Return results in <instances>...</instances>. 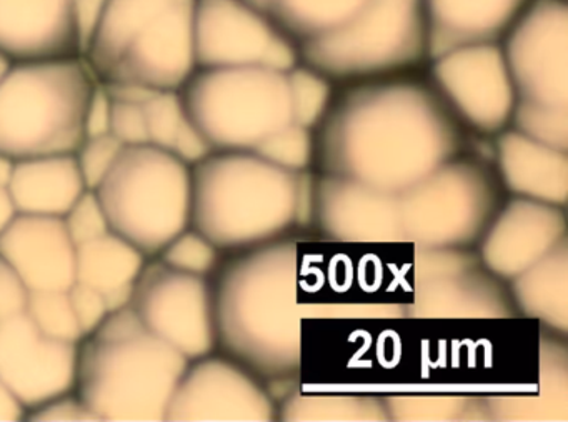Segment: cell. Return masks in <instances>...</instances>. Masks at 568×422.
Listing matches in <instances>:
<instances>
[{"mask_svg":"<svg viewBox=\"0 0 568 422\" xmlns=\"http://www.w3.org/2000/svg\"><path fill=\"white\" fill-rule=\"evenodd\" d=\"M460 124L428 74L404 72L334 92L315 149L324 174L398 194L455 158Z\"/></svg>","mask_w":568,"mask_h":422,"instance_id":"cell-1","label":"cell"},{"mask_svg":"<svg viewBox=\"0 0 568 422\" xmlns=\"http://www.w3.org/2000/svg\"><path fill=\"white\" fill-rule=\"evenodd\" d=\"M297 241L265 242L219 265L214 294L217 349L264 378L301 369Z\"/></svg>","mask_w":568,"mask_h":422,"instance_id":"cell-2","label":"cell"},{"mask_svg":"<svg viewBox=\"0 0 568 422\" xmlns=\"http://www.w3.org/2000/svg\"><path fill=\"white\" fill-rule=\"evenodd\" d=\"M187 364L125 305L79 341L74 391L98 421L161 422Z\"/></svg>","mask_w":568,"mask_h":422,"instance_id":"cell-3","label":"cell"},{"mask_svg":"<svg viewBox=\"0 0 568 422\" xmlns=\"http://www.w3.org/2000/svg\"><path fill=\"white\" fill-rule=\"evenodd\" d=\"M195 0H105L82 58L101 84L179 91L195 71Z\"/></svg>","mask_w":568,"mask_h":422,"instance_id":"cell-4","label":"cell"},{"mask_svg":"<svg viewBox=\"0 0 568 422\" xmlns=\"http://www.w3.org/2000/svg\"><path fill=\"white\" fill-rule=\"evenodd\" d=\"M295 185L254 152H212L191 168V228L221 251L271 242L294 225Z\"/></svg>","mask_w":568,"mask_h":422,"instance_id":"cell-5","label":"cell"},{"mask_svg":"<svg viewBox=\"0 0 568 422\" xmlns=\"http://www.w3.org/2000/svg\"><path fill=\"white\" fill-rule=\"evenodd\" d=\"M95 86L82 56L12 62L0 79V158L75 154Z\"/></svg>","mask_w":568,"mask_h":422,"instance_id":"cell-6","label":"cell"},{"mask_svg":"<svg viewBox=\"0 0 568 422\" xmlns=\"http://www.w3.org/2000/svg\"><path fill=\"white\" fill-rule=\"evenodd\" d=\"M511 129L568 152V0H531L500 41Z\"/></svg>","mask_w":568,"mask_h":422,"instance_id":"cell-7","label":"cell"},{"mask_svg":"<svg viewBox=\"0 0 568 422\" xmlns=\"http://www.w3.org/2000/svg\"><path fill=\"white\" fill-rule=\"evenodd\" d=\"M94 192L111 232L148 259L191 225V168L155 145L122 148Z\"/></svg>","mask_w":568,"mask_h":422,"instance_id":"cell-8","label":"cell"},{"mask_svg":"<svg viewBox=\"0 0 568 422\" xmlns=\"http://www.w3.org/2000/svg\"><path fill=\"white\" fill-rule=\"evenodd\" d=\"M179 96L214 152H252L294 122L287 72L275 69L195 68Z\"/></svg>","mask_w":568,"mask_h":422,"instance_id":"cell-9","label":"cell"},{"mask_svg":"<svg viewBox=\"0 0 568 422\" xmlns=\"http://www.w3.org/2000/svg\"><path fill=\"white\" fill-rule=\"evenodd\" d=\"M297 58L334 84L414 71L428 62L424 0H367L347 24L298 49Z\"/></svg>","mask_w":568,"mask_h":422,"instance_id":"cell-10","label":"cell"},{"mask_svg":"<svg viewBox=\"0 0 568 422\" xmlns=\"http://www.w3.org/2000/svg\"><path fill=\"white\" fill-rule=\"evenodd\" d=\"M497 184L484 165L450 161L398 192L405 244L470 248L497 209Z\"/></svg>","mask_w":568,"mask_h":422,"instance_id":"cell-11","label":"cell"},{"mask_svg":"<svg viewBox=\"0 0 568 422\" xmlns=\"http://www.w3.org/2000/svg\"><path fill=\"white\" fill-rule=\"evenodd\" d=\"M412 319H505L514 315L510 292L468 248H414Z\"/></svg>","mask_w":568,"mask_h":422,"instance_id":"cell-12","label":"cell"},{"mask_svg":"<svg viewBox=\"0 0 568 422\" xmlns=\"http://www.w3.org/2000/svg\"><path fill=\"white\" fill-rule=\"evenodd\" d=\"M129 305L152 334L189 361L217 349L214 294L209 278L184 274L159 259H148Z\"/></svg>","mask_w":568,"mask_h":422,"instance_id":"cell-13","label":"cell"},{"mask_svg":"<svg viewBox=\"0 0 568 422\" xmlns=\"http://www.w3.org/2000/svg\"><path fill=\"white\" fill-rule=\"evenodd\" d=\"M197 68H267L288 72L298 64L294 46L242 0H195Z\"/></svg>","mask_w":568,"mask_h":422,"instance_id":"cell-14","label":"cell"},{"mask_svg":"<svg viewBox=\"0 0 568 422\" xmlns=\"http://www.w3.org/2000/svg\"><path fill=\"white\" fill-rule=\"evenodd\" d=\"M428 64L432 84L462 124L484 135L510 125L515 96L500 44L455 49Z\"/></svg>","mask_w":568,"mask_h":422,"instance_id":"cell-15","label":"cell"},{"mask_svg":"<svg viewBox=\"0 0 568 422\" xmlns=\"http://www.w3.org/2000/svg\"><path fill=\"white\" fill-rule=\"evenodd\" d=\"M274 399L234 359L212 354L192 359L165 409L169 422H271Z\"/></svg>","mask_w":568,"mask_h":422,"instance_id":"cell-16","label":"cell"},{"mask_svg":"<svg viewBox=\"0 0 568 422\" xmlns=\"http://www.w3.org/2000/svg\"><path fill=\"white\" fill-rule=\"evenodd\" d=\"M78 344L42 334L24 311L0 319V381L28 412L74 391Z\"/></svg>","mask_w":568,"mask_h":422,"instance_id":"cell-17","label":"cell"},{"mask_svg":"<svg viewBox=\"0 0 568 422\" xmlns=\"http://www.w3.org/2000/svg\"><path fill=\"white\" fill-rule=\"evenodd\" d=\"M315 224L338 244H405L397 192L342 175L317 179Z\"/></svg>","mask_w":568,"mask_h":422,"instance_id":"cell-18","label":"cell"},{"mask_svg":"<svg viewBox=\"0 0 568 422\" xmlns=\"http://www.w3.org/2000/svg\"><path fill=\"white\" fill-rule=\"evenodd\" d=\"M480 239L481 264L511 281L567 239L564 208L515 198L495 212Z\"/></svg>","mask_w":568,"mask_h":422,"instance_id":"cell-19","label":"cell"},{"mask_svg":"<svg viewBox=\"0 0 568 422\" xmlns=\"http://www.w3.org/2000/svg\"><path fill=\"white\" fill-rule=\"evenodd\" d=\"M75 251L61 218L16 214L0 234V258L28 292L68 291L75 282Z\"/></svg>","mask_w":568,"mask_h":422,"instance_id":"cell-20","label":"cell"},{"mask_svg":"<svg viewBox=\"0 0 568 422\" xmlns=\"http://www.w3.org/2000/svg\"><path fill=\"white\" fill-rule=\"evenodd\" d=\"M0 54L11 62L82 56L74 0H0Z\"/></svg>","mask_w":568,"mask_h":422,"instance_id":"cell-21","label":"cell"},{"mask_svg":"<svg viewBox=\"0 0 568 422\" xmlns=\"http://www.w3.org/2000/svg\"><path fill=\"white\" fill-rule=\"evenodd\" d=\"M531 0H424L428 62L455 49L500 44Z\"/></svg>","mask_w":568,"mask_h":422,"instance_id":"cell-22","label":"cell"},{"mask_svg":"<svg viewBox=\"0 0 568 422\" xmlns=\"http://www.w3.org/2000/svg\"><path fill=\"white\" fill-rule=\"evenodd\" d=\"M495 161L501 182L515 198L565 208L568 199V152L535 141L515 129L498 132Z\"/></svg>","mask_w":568,"mask_h":422,"instance_id":"cell-23","label":"cell"},{"mask_svg":"<svg viewBox=\"0 0 568 422\" xmlns=\"http://www.w3.org/2000/svg\"><path fill=\"white\" fill-rule=\"evenodd\" d=\"M6 185L18 214L61 219L89 191L74 154L12 162Z\"/></svg>","mask_w":568,"mask_h":422,"instance_id":"cell-24","label":"cell"},{"mask_svg":"<svg viewBox=\"0 0 568 422\" xmlns=\"http://www.w3.org/2000/svg\"><path fill=\"white\" fill-rule=\"evenodd\" d=\"M148 258L114 232L78 245L75 281L101 292L109 309L125 308Z\"/></svg>","mask_w":568,"mask_h":422,"instance_id":"cell-25","label":"cell"},{"mask_svg":"<svg viewBox=\"0 0 568 422\" xmlns=\"http://www.w3.org/2000/svg\"><path fill=\"white\" fill-rule=\"evenodd\" d=\"M515 309L537 319L551 331H568V244L567 239L527 271L511 279Z\"/></svg>","mask_w":568,"mask_h":422,"instance_id":"cell-26","label":"cell"},{"mask_svg":"<svg viewBox=\"0 0 568 422\" xmlns=\"http://www.w3.org/2000/svg\"><path fill=\"white\" fill-rule=\"evenodd\" d=\"M295 51L347 24L367 0H242Z\"/></svg>","mask_w":568,"mask_h":422,"instance_id":"cell-27","label":"cell"},{"mask_svg":"<svg viewBox=\"0 0 568 422\" xmlns=\"http://www.w3.org/2000/svg\"><path fill=\"white\" fill-rule=\"evenodd\" d=\"M281 415L291 422L388 421L384 399L361 394H301L282 402Z\"/></svg>","mask_w":568,"mask_h":422,"instance_id":"cell-28","label":"cell"},{"mask_svg":"<svg viewBox=\"0 0 568 422\" xmlns=\"http://www.w3.org/2000/svg\"><path fill=\"white\" fill-rule=\"evenodd\" d=\"M149 144L174 155L185 154L197 145L199 134L185 114L179 91H158L142 104Z\"/></svg>","mask_w":568,"mask_h":422,"instance_id":"cell-29","label":"cell"},{"mask_svg":"<svg viewBox=\"0 0 568 422\" xmlns=\"http://www.w3.org/2000/svg\"><path fill=\"white\" fill-rule=\"evenodd\" d=\"M394 421H462L488 419L487 405L477 399L452 394H397L384 398Z\"/></svg>","mask_w":568,"mask_h":422,"instance_id":"cell-30","label":"cell"},{"mask_svg":"<svg viewBox=\"0 0 568 422\" xmlns=\"http://www.w3.org/2000/svg\"><path fill=\"white\" fill-rule=\"evenodd\" d=\"M291 91L292 119L295 124L314 131L334 98V82L321 72L297 64L287 72Z\"/></svg>","mask_w":568,"mask_h":422,"instance_id":"cell-31","label":"cell"},{"mask_svg":"<svg viewBox=\"0 0 568 422\" xmlns=\"http://www.w3.org/2000/svg\"><path fill=\"white\" fill-rule=\"evenodd\" d=\"M68 291L28 292L24 312L42 334L55 341L78 344L82 331L72 311Z\"/></svg>","mask_w":568,"mask_h":422,"instance_id":"cell-32","label":"cell"},{"mask_svg":"<svg viewBox=\"0 0 568 422\" xmlns=\"http://www.w3.org/2000/svg\"><path fill=\"white\" fill-rule=\"evenodd\" d=\"M221 249L215 248L201 232L189 225L179 232L158 258L162 264L184 274L211 279L221 265Z\"/></svg>","mask_w":568,"mask_h":422,"instance_id":"cell-33","label":"cell"},{"mask_svg":"<svg viewBox=\"0 0 568 422\" xmlns=\"http://www.w3.org/2000/svg\"><path fill=\"white\" fill-rule=\"evenodd\" d=\"M252 152L275 168L297 174L307 171L314 161L315 139L311 129L292 122L268 135Z\"/></svg>","mask_w":568,"mask_h":422,"instance_id":"cell-34","label":"cell"},{"mask_svg":"<svg viewBox=\"0 0 568 422\" xmlns=\"http://www.w3.org/2000/svg\"><path fill=\"white\" fill-rule=\"evenodd\" d=\"M122 148L124 145L112 135L84 139L74 155L85 188L94 191L101 184L102 179L108 175L114 162L118 161Z\"/></svg>","mask_w":568,"mask_h":422,"instance_id":"cell-35","label":"cell"},{"mask_svg":"<svg viewBox=\"0 0 568 422\" xmlns=\"http://www.w3.org/2000/svg\"><path fill=\"white\" fill-rule=\"evenodd\" d=\"M75 248L111 232L104 209L94 191H85L62 218Z\"/></svg>","mask_w":568,"mask_h":422,"instance_id":"cell-36","label":"cell"},{"mask_svg":"<svg viewBox=\"0 0 568 422\" xmlns=\"http://www.w3.org/2000/svg\"><path fill=\"white\" fill-rule=\"evenodd\" d=\"M111 101L112 138L118 139L124 148L149 144L144 109H142L144 102L122 101V99L114 98H111Z\"/></svg>","mask_w":568,"mask_h":422,"instance_id":"cell-37","label":"cell"},{"mask_svg":"<svg viewBox=\"0 0 568 422\" xmlns=\"http://www.w3.org/2000/svg\"><path fill=\"white\" fill-rule=\"evenodd\" d=\"M68 292L72 311H74L79 328L82 331V338H84L85 334L94 331L108 318L111 309H109L104 295L92 289L91 285L75 281Z\"/></svg>","mask_w":568,"mask_h":422,"instance_id":"cell-38","label":"cell"},{"mask_svg":"<svg viewBox=\"0 0 568 422\" xmlns=\"http://www.w3.org/2000/svg\"><path fill=\"white\" fill-rule=\"evenodd\" d=\"M26 421L94 422L98 421V418L89 411L88 405L81 401L75 391H69L31 409L26 415Z\"/></svg>","mask_w":568,"mask_h":422,"instance_id":"cell-39","label":"cell"},{"mask_svg":"<svg viewBox=\"0 0 568 422\" xmlns=\"http://www.w3.org/2000/svg\"><path fill=\"white\" fill-rule=\"evenodd\" d=\"M111 96L108 94L104 86L98 82L94 92H92L88 112H85V139L111 135Z\"/></svg>","mask_w":568,"mask_h":422,"instance_id":"cell-40","label":"cell"},{"mask_svg":"<svg viewBox=\"0 0 568 422\" xmlns=\"http://www.w3.org/2000/svg\"><path fill=\"white\" fill-rule=\"evenodd\" d=\"M315 209H317V178L307 171L297 172L294 225L308 228L314 224Z\"/></svg>","mask_w":568,"mask_h":422,"instance_id":"cell-41","label":"cell"},{"mask_svg":"<svg viewBox=\"0 0 568 422\" xmlns=\"http://www.w3.org/2000/svg\"><path fill=\"white\" fill-rule=\"evenodd\" d=\"M28 291L12 269L0 258V319L24 311Z\"/></svg>","mask_w":568,"mask_h":422,"instance_id":"cell-42","label":"cell"},{"mask_svg":"<svg viewBox=\"0 0 568 422\" xmlns=\"http://www.w3.org/2000/svg\"><path fill=\"white\" fill-rule=\"evenodd\" d=\"M26 414L28 411L21 401L0 381V422L26 421Z\"/></svg>","mask_w":568,"mask_h":422,"instance_id":"cell-43","label":"cell"},{"mask_svg":"<svg viewBox=\"0 0 568 422\" xmlns=\"http://www.w3.org/2000/svg\"><path fill=\"white\" fill-rule=\"evenodd\" d=\"M16 214H18V211H16L14 202L9 195L8 185L0 184V234L11 224Z\"/></svg>","mask_w":568,"mask_h":422,"instance_id":"cell-44","label":"cell"},{"mask_svg":"<svg viewBox=\"0 0 568 422\" xmlns=\"http://www.w3.org/2000/svg\"><path fill=\"white\" fill-rule=\"evenodd\" d=\"M12 162L0 158V184H8L9 172H11Z\"/></svg>","mask_w":568,"mask_h":422,"instance_id":"cell-45","label":"cell"},{"mask_svg":"<svg viewBox=\"0 0 568 422\" xmlns=\"http://www.w3.org/2000/svg\"><path fill=\"white\" fill-rule=\"evenodd\" d=\"M11 64V61H8V59H6L4 56L0 54V79H2V76L6 74V71H8L9 66Z\"/></svg>","mask_w":568,"mask_h":422,"instance_id":"cell-46","label":"cell"}]
</instances>
